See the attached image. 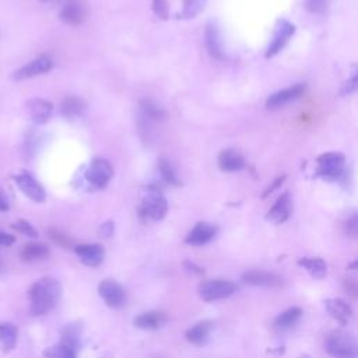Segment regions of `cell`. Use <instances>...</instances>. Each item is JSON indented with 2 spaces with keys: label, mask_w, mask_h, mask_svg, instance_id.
Listing matches in <instances>:
<instances>
[{
  "label": "cell",
  "mask_w": 358,
  "mask_h": 358,
  "mask_svg": "<svg viewBox=\"0 0 358 358\" xmlns=\"http://www.w3.org/2000/svg\"><path fill=\"white\" fill-rule=\"evenodd\" d=\"M62 295V285L53 277H42L36 280L29 291V310L34 316H41L52 310Z\"/></svg>",
  "instance_id": "cell-1"
},
{
  "label": "cell",
  "mask_w": 358,
  "mask_h": 358,
  "mask_svg": "<svg viewBox=\"0 0 358 358\" xmlns=\"http://www.w3.org/2000/svg\"><path fill=\"white\" fill-rule=\"evenodd\" d=\"M166 213H168V203L165 197L157 190H151L150 193H147L143 197L141 204L138 207V214L143 218H148L154 221L162 220L166 215Z\"/></svg>",
  "instance_id": "cell-2"
},
{
  "label": "cell",
  "mask_w": 358,
  "mask_h": 358,
  "mask_svg": "<svg viewBox=\"0 0 358 358\" xmlns=\"http://www.w3.org/2000/svg\"><path fill=\"white\" fill-rule=\"evenodd\" d=\"M326 350L334 358H355L358 354L355 341L343 333L330 334L326 338Z\"/></svg>",
  "instance_id": "cell-3"
},
{
  "label": "cell",
  "mask_w": 358,
  "mask_h": 358,
  "mask_svg": "<svg viewBox=\"0 0 358 358\" xmlns=\"http://www.w3.org/2000/svg\"><path fill=\"white\" fill-rule=\"evenodd\" d=\"M236 287L232 281L228 280H208L200 284L199 295L207 302L218 301L231 296L235 292Z\"/></svg>",
  "instance_id": "cell-4"
},
{
  "label": "cell",
  "mask_w": 358,
  "mask_h": 358,
  "mask_svg": "<svg viewBox=\"0 0 358 358\" xmlns=\"http://www.w3.org/2000/svg\"><path fill=\"white\" fill-rule=\"evenodd\" d=\"M345 159L340 152H326L317 158V175L326 179H338L344 173Z\"/></svg>",
  "instance_id": "cell-5"
},
{
  "label": "cell",
  "mask_w": 358,
  "mask_h": 358,
  "mask_svg": "<svg viewBox=\"0 0 358 358\" xmlns=\"http://www.w3.org/2000/svg\"><path fill=\"white\" fill-rule=\"evenodd\" d=\"M98 292L103 302L110 308H120L126 302L124 288L112 278L102 280L98 285Z\"/></svg>",
  "instance_id": "cell-6"
},
{
  "label": "cell",
  "mask_w": 358,
  "mask_h": 358,
  "mask_svg": "<svg viewBox=\"0 0 358 358\" xmlns=\"http://www.w3.org/2000/svg\"><path fill=\"white\" fill-rule=\"evenodd\" d=\"M112 176H113V169L110 164L106 159H101V158L94 159L85 172L87 180L94 187H98V189L105 187L112 179Z\"/></svg>",
  "instance_id": "cell-7"
},
{
  "label": "cell",
  "mask_w": 358,
  "mask_h": 358,
  "mask_svg": "<svg viewBox=\"0 0 358 358\" xmlns=\"http://www.w3.org/2000/svg\"><path fill=\"white\" fill-rule=\"evenodd\" d=\"M13 179L17 183V186L20 187V190L27 197H29L32 201H35V203H43L45 201L46 193L43 190V187L28 172L14 175Z\"/></svg>",
  "instance_id": "cell-8"
},
{
  "label": "cell",
  "mask_w": 358,
  "mask_h": 358,
  "mask_svg": "<svg viewBox=\"0 0 358 358\" xmlns=\"http://www.w3.org/2000/svg\"><path fill=\"white\" fill-rule=\"evenodd\" d=\"M292 34H294V25L289 24L285 20H280L277 22L275 31L273 34V39H271V42H270V45L267 48L266 56L271 57V56L277 55L287 45V42L289 41Z\"/></svg>",
  "instance_id": "cell-9"
},
{
  "label": "cell",
  "mask_w": 358,
  "mask_h": 358,
  "mask_svg": "<svg viewBox=\"0 0 358 358\" xmlns=\"http://www.w3.org/2000/svg\"><path fill=\"white\" fill-rule=\"evenodd\" d=\"M305 91V85L303 84H295L292 87L284 88L281 91H277L274 94H271L268 96V99L266 101V106L267 109H278L285 106L287 103L298 99Z\"/></svg>",
  "instance_id": "cell-10"
},
{
  "label": "cell",
  "mask_w": 358,
  "mask_h": 358,
  "mask_svg": "<svg viewBox=\"0 0 358 358\" xmlns=\"http://www.w3.org/2000/svg\"><path fill=\"white\" fill-rule=\"evenodd\" d=\"M74 252L80 257L81 263L90 267L99 266L105 256V250L99 243H81L74 248Z\"/></svg>",
  "instance_id": "cell-11"
},
{
  "label": "cell",
  "mask_w": 358,
  "mask_h": 358,
  "mask_svg": "<svg viewBox=\"0 0 358 358\" xmlns=\"http://www.w3.org/2000/svg\"><path fill=\"white\" fill-rule=\"evenodd\" d=\"M53 67V63L49 57L46 56H39L36 59H34L32 62H29L28 64H25L24 67H21L20 70H17L14 73V78L15 80H25V78H31L39 74H43L46 71H49Z\"/></svg>",
  "instance_id": "cell-12"
},
{
  "label": "cell",
  "mask_w": 358,
  "mask_h": 358,
  "mask_svg": "<svg viewBox=\"0 0 358 358\" xmlns=\"http://www.w3.org/2000/svg\"><path fill=\"white\" fill-rule=\"evenodd\" d=\"M217 232V228L208 222H197L187 234L185 242L192 246H200L210 242Z\"/></svg>",
  "instance_id": "cell-13"
},
{
  "label": "cell",
  "mask_w": 358,
  "mask_h": 358,
  "mask_svg": "<svg viewBox=\"0 0 358 358\" xmlns=\"http://www.w3.org/2000/svg\"><path fill=\"white\" fill-rule=\"evenodd\" d=\"M291 211H292V200L288 193H284L275 200V203L273 204V207L267 214V218L274 224H281L288 220V217L291 215Z\"/></svg>",
  "instance_id": "cell-14"
},
{
  "label": "cell",
  "mask_w": 358,
  "mask_h": 358,
  "mask_svg": "<svg viewBox=\"0 0 358 358\" xmlns=\"http://www.w3.org/2000/svg\"><path fill=\"white\" fill-rule=\"evenodd\" d=\"M243 281L252 285H260V287H281L282 285V278L268 273V271H262V270H252L246 271L242 275Z\"/></svg>",
  "instance_id": "cell-15"
},
{
  "label": "cell",
  "mask_w": 358,
  "mask_h": 358,
  "mask_svg": "<svg viewBox=\"0 0 358 358\" xmlns=\"http://www.w3.org/2000/svg\"><path fill=\"white\" fill-rule=\"evenodd\" d=\"M25 108H27V112L29 113L31 119L39 124L48 122L50 117V113H52V103H49L45 99H39V98L27 101Z\"/></svg>",
  "instance_id": "cell-16"
},
{
  "label": "cell",
  "mask_w": 358,
  "mask_h": 358,
  "mask_svg": "<svg viewBox=\"0 0 358 358\" xmlns=\"http://www.w3.org/2000/svg\"><path fill=\"white\" fill-rule=\"evenodd\" d=\"M218 165L225 172H235L245 166V159L235 150H222L218 157Z\"/></svg>",
  "instance_id": "cell-17"
},
{
  "label": "cell",
  "mask_w": 358,
  "mask_h": 358,
  "mask_svg": "<svg viewBox=\"0 0 358 358\" xmlns=\"http://www.w3.org/2000/svg\"><path fill=\"white\" fill-rule=\"evenodd\" d=\"M166 322V316L162 312L151 310V312H144L138 315L134 319V326L143 330H155L161 327Z\"/></svg>",
  "instance_id": "cell-18"
},
{
  "label": "cell",
  "mask_w": 358,
  "mask_h": 358,
  "mask_svg": "<svg viewBox=\"0 0 358 358\" xmlns=\"http://www.w3.org/2000/svg\"><path fill=\"white\" fill-rule=\"evenodd\" d=\"M206 46L208 49V53L215 57V59H221L224 55L222 50V41L220 36V31L217 28V25L214 24H208L206 27Z\"/></svg>",
  "instance_id": "cell-19"
},
{
  "label": "cell",
  "mask_w": 358,
  "mask_h": 358,
  "mask_svg": "<svg viewBox=\"0 0 358 358\" xmlns=\"http://www.w3.org/2000/svg\"><path fill=\"white\" fill-rule=\"evenodd\" d=\"M20 256L24 262H35L42 260L49 256V248L46 243L41 242H29L25 243L20 252Z\"/></svg>",
  "instance_id": "cell-20"
},
{
  "label": "cell",
  "mask_w": 358,
  "mask_h": 358,
  "mask_svg": "<svg viewBox=\"0 0 358 358\" xmlns=\"http://www.w3.org/2000/svg\"><path fill=\"white\" fill-rule=\"evenodd\" d=\"M211 331V323L210 322H200L194 326H192L187 331H186V338L189 343L196 344V345H201L207 341L208 336Z\"/></svg>",
  "instance_id": "cell-21"
},
{
  "label": "cell",
  "mask_w": 358,
  "mask_h": 358,
  "mask_svg": "<svg viewBox=\"0 0 358 358\" xmlns=\"http://www.w3.org/2000/svg\"><path fill=\"white\" fill-rule=\"evenodd\" d=\"M17 327L13 323H0V350L8 352L17 343Z\"/></svg>",
  "instance_id": "cell-22"
},
{
  "label": "cell",
  "mask_w": 358,
  "mask_h": 358,
  "mask_svg": "<svg viewBox=\"0 0 358 358\" xmlns=\"http://www.w3.org/2000/svg\"><path fill=\"white\" fill-rule=\"evenodd\" d=\"M85 15H87V13H85L84 7L77 3L67 4L60 13V18L70 25H80L85 20Z\"/></svg>",
  "instance_id": "cell-23"
},
{
  "label": "cell",
  "mask_w": 358,
  "mask_h": 358,
  "mask_svg": "<svg viewBox=\"0 0 358 358\" xmlns=\"http://www.w3.org/2000/svg\"><path fill=\"white\" fill-rule=\"evenodd\" d=\"M85 109V102L77 96H67L63 99L60 110L66 117H77Z\"/></svg>",
  "instance_id": "cell-24"
},
{
  "label": "cell",
  "mask_w": 358,
  "mask_h": 358,
  "mask_svg": "<svg viewBox=\"0 0 358 358\" xmlns=\"http://www.w3.org/2000/svg\"><path fill=\"white\" fill-rule=\"evenodd\" d=\"M299 264L315 278H323L326 275V263L319 257L301 259Z\"/></svg>",
  "instance_id": "cell-25"
},
{
  "label": "cell",
  "mask_w": 358,
  "mask_h": 358,
  "mask_svg": "<svg viewBox=\"0 0 358 358\" xmlns=\"http://www.w3.org/2000/svg\"><path fill=\"white\" fill-rule=\"evenodd\" d=\"M141 109L144 112V115L147 117H150L151 120H164L166 117V112L164 108H161L159 105H157L154 101L151 99H143L140 102Z\"/></svg>",
  "instance_id": "cell-26"
},
{
  "label": "cell",
  "mask_w": 358,
  "mask_h": 358,
  "mask_svg": "<svg viewBox=\"0 0 358 358\" xmlns=\"http://www.w3.org/2000/svg\"><path fill=\"white\" fill-rule=\"evenodd\" d=\"M43 355L45 358H76V350L67 347L63 343H59L45 350Z\"/></svg>",
  "instance_id": "cell-27"
},
{
  "label": "cell",
  "mask_w": 358,
  "mask_h": 358,
  "mask_svg": "<svg viewBox=\"0 0 358 358\" xmlns=\"http://www.w3.org/2000/svg\"><path fill=\"white\" fill-rule=\"evenodd\" d=\"M329 310L331 312V315L340 320V322H345L348 320V317L351 316V310L348 308V305L345 302H343L341 299H334V301H330L329 305H327Z\"/></svg>",
  "instance_id": "cell-28"
},
{
  "label": "cell",
  "mask_w": 358,
  "mask_h": 358,
  "mask_svg": "<svg viewBox=\"0 0 358 358\" xmlns=\"http://www.w3.org/2000/svg\"><path fill=\"white\" fill-rule=\"evenodd\" d=\"M301 315H302V310H301L299 308H296V306L289 308V309H287L285 312H282V313L277 317L275 324H277L278 327H289V326H292L294 323L298 322V319L301 317Z\"/></svg>",
  "instance_id": "cell-29"
},
{
  "label": "cell",
  "mask_w": 358,
  "mask_h": 358,
  "mask_svg": "<svg viewBox=\"0 0 358 358\" xmlns=\"http://www.w3.org/2000/svg\"><path fill=\"white\" fill-rule=\"evenodd\" d=\"M206 0H183V8L180 15L183 18H193L204 8Z\"/></svg>",
  "instance_id": "cell-30"
},
{
  "label": "cell",
  "mask_w": 358,
  "mask_h": 358,
  "mask_svg": "<svg viewBox=\"0 0 358 358\" xmlns=\"http://www.w3.org/2000/svg\"><path fill=\"white\" fill-rule=\"evenodd\" d=\"M158 166H159V172H161L162 178L168 183L179 185V179H178V176H176V173H175V171H173V168H172V165H171V162L168 159L161 158L159 162H158Z\"/></svg>",
  "instance_id": "cell-31"
},
{
  "label": "cell",
  "mask_w": 358,
  "mask_h": 358,
  "mask_svg": "<svg viewBox=\"0 0 358 358\" xmlns=\"http://www.w3.org/2000/svg\"><path fill=\"white\" fill-rule=\"evenodd\" d=\"M330 0H306V8L313 14H323L329 8Z\"/></svg>",
  "instance_id": "cell-32"
},
{
  "label": "cell",
  "mask_w": 358,
  "mask_h": 358,
  "mask_svg": "<svg viewBox=\"0 0 358 358\" xmlns=\"http://www.w3.org/2000/svg\"><path fill=\"white\" fill-rule=\"evenodd\" d=\"M13 228H15L18 232L29 236V238H36L38 236V232L36 229L25 220H18L15 224H13Z\"/></svg>",
  "instance_id": "cell-33"
},
{
  "label": "cell",
  "mask_w": 358,
  "mask_h": 358,
  "mask_svg": "<svg viewBox=\"0 0 358 358\" xmlns=\"http://www.w3.org/2000/svg\"><path fill=\"white\" fill-rule=\"evenodd\" d=\"M345 234L351 238H358V213L348 217V220L344 224Z\"/></svg>",
  "instance_id": "cell-34"
},
{
  "label": "cell",
  "mask_w": 358,
  "mask_h": 358,
  "mask_svg": "<svg viewBox=\"0 0 358 358\" xmlns=\"http://www.w3.org/2000/svg\"><path fill=\"white\" fill-rule=\"evenodd\" d=\"M152 10L162 20H166L169 15V8H168L166 0H152Z\"/></svg>",
  "instance_id": "cell-35"
},
{
  "label": "cell",
  "mask_w": 358,
  "mask_h": 358,
  "mask_svg": "<svg viewBox=\"0 0 358 358\" xmlns=\"http://www.w3.org/2000/svg\"><path fill=\"white\" fill-rule=\"evenodd\" d=\"M358 90V71L344 84L343 87V94H351Z\"/></svg>",
  "instance_id": "cell-36"
},
{
  "label": "cell",
  "mask_w": 358,
  "mask_h": 358,
  "mask_svg": "<svg viewBox=\"0 0 358 358\" xmlns=\"http://www.w3.org/2000/svg\"><path fill=\"white\" fill-rule=\"evenodd\" d=\"M14 242H15V238L13 235L0 231V246H10Z\"/></svg>",
  "instance_id": "cell-37"
},
{
  "label": "cell",
  "mask_w": 358,
  "mask_h": 358,
  "mask_svg": "<svg viewBox=\"0 0 358 358\" xmlns=\"http://www.w3.org/2000/svg\"><path fill=\"white\" fill-rule=\"evenodd\" d=\"M112 232H113V224H112L110 221L105 222V224L101 227V234H102L103 236H110Z\"/></svg>",
  "instance_id": "cell-38"
},
{
  "label": "cell",
  "mask_w": 358,
  "mask_h": 358,
  "mask_svg": "<svg viewBox=\"0 0 358 358\" xmlns=\"http://www.w3.org/2000/svg\"><path fill=\"white\" fill-rule=\"evenodd\" d=\"M8 210V201L6 197V193L0 187V211H7Z\"/></svg>",
  "instance_id": "cell-39"
}]
</instances>
